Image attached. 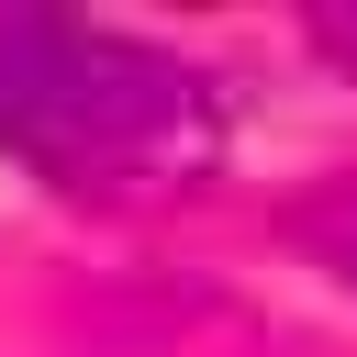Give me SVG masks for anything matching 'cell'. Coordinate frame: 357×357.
I'll return each instance as SVG.
<instances>
[{
    "instance_id": "obj_1",
    "label": "cell",
    "mask_w": 357,
    "mask_h": 357,
    "mask_svg": "<svg viewBox=\"0 0 357 357\" xmlns=\"http://www.w3.org/2000/svg\"><path fill=\"white\" fill-rule=\"evenodd\" d=\"M0 145L45 178H190L223 145V89L167 45L67 11H0Z\"/></svg>"
},
{
    "instance_id": "obj_2",
    "label": "cell",
    "mask_w": 357,
    "mask_h": 357,
    "mask_svg": "<svg viewBox=\"0 0 357 357\" xmlns=\"http://www.w3.org/2000/svg\"><path fill=\"white\" fill-rule=\"evenodd\" d=\"M324 45H346V56H357V11H335V22H324Z\"/></svg>"
},
{
    "instance_id": "obj_3",
    "label": "cell",
    "mask_w": 357,
    "mask_h": 357,
    "mask_svg": "<svg viewBox=\"0 0 357 357\" xmlns=\"http://www.w3.org/2000/svg\"><path fill=\"white\" fill-rule=\"evenodd\" d=\"M335 268H346V279H357V234H346V245H335Z\"/></svg>"
}]
</instances>
